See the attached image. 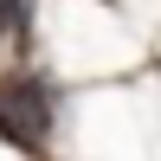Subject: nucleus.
Masks as SVG:
<instances>
[{
	"mask_svg": "<svg viewBox=\"0 0 161 161\" xmlns=\"http://www.w3.org/2000/svg\"><path fill=\"white\" fill-rule=\"evenodd\" d=\"M0 123L13 129V142H26L32 148L39 136H45V90H13V97H0Z\"/></svg>",
	"mask_w": 161,
	"mask_h": 161,
	"instance_id": "f257e3e1",
	"label": "nucleus"
}]
</instances>
